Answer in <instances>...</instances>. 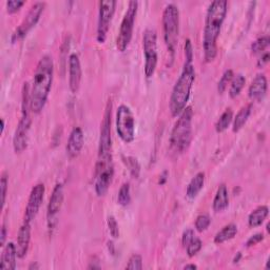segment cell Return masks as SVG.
<instances>
[{
  "mask_svg": "<svg viewBox=\"0 0 270 270\" xmlns=\"http://www.w3.org/2000/svg\"><path fill=\"white\" fill-rule=\"evenodd\" d=\"M117 202L121 206H128L131 202V192H130V184L129 183H124L118 191L117 196Z\"/></svg>",
  "mask_w": 270,
  "mask_h": 270,
  "instance_id": "83f0119b",
  "label": "cell"
},
{
  "mask_svg": "<svg viewBox=\"0 0 270 270\" xmlns=\"http://www.w3.org/2000/svg\"><path fill=\"white\" fill-rule=\"evenodd\" d=\"M229 205V194H228V189L225 184H221L219 186L217 193H215V197L213 200V210L215 212H222L224 211Z\"/></svg>",
  "mask_w": 270,
  "mask_h": 270,
  "instance_id": "44dd1931",
  "label": "cell"
},
{
  "mask_svg": "<svg viewBox=\"0 0 270 270\" xmlns=\"http://www.w3.org/2000/svg\"><path fill=\"white\" fill-rule=\"evenodd\" d=\"M268 213H269V209L267 206H265V205L258 206L256 209H254L250 213L249 218H248V224H249V226L252 227V228L261 226L267 219Z\"/></svg>",
  "mask_w": 270,
  "mask_h": 270,
  "instance_id": "603a6c76",
  "label": "cell"
},
{
  "mask_svg": "<svg viewBox=\"0 0 270 270\" xmlns=\"http://www.w3.org/2000/svg\"><path fill=\"white\" fill-rule=\"evenodd\" d=\"M230 89H229V95L231 99H235V97L241 93V91L244 89L246 79L242 74H237L236 76H233L231 82H230Z\"/></svg>",
  "mask_w": 270,
  "mask_h": 270,
  "instance_id": "4316f807",
  "label": "cell"
},
{
  "mask_svg": "<svg viewBox=\"0 0 270 270\" xmlns=\"http://www.w3.org/2000/svg\"><path fill=\"white\" fill-rule=\"evenodd\" d=\"M196 236L194 235V231L191 230V229H187L183 232V235H182V244L184 247H186L191 241L193 237Z\"/></svg>",
  "mask_w": 270,
  "mask_h": 270,
  "instance_id": "f35d334b",
  "label": "cell"
},
{
  "mask_svg": "<svg viewBox=\"0 0 270 270\" xmlns=\"http://www.w3.org/2000/svg\"><path fill=\"white\" fill-rule=\"evenodd\" d=\"M164 38L167 49L174 58L179 36V10L174 4H169L164 10L163 14Z\"/></svg>",
  "mask_w": 270,
  "mask_h": 270,
  "instance_id": "8992f818",
  "label": "cell"
},
{
  "mask_svg": "<svg viewBox=\"0 0 270 270\" xmlns=\"http://www.w3.org/2000/svg\"><path fill=\"white\" fill-rule=\"evenodd\" d=\"M263 240H264V234L263 233H256V234L250 236V239L246 242V247L255 246L258 243H261Z\"/></svg>",
  "mask_w": 270,
  "mask_h": 270,
  "instance_id": "74e56055",
  "label": "cell"
},
{
  "mask_svg": "<svg viewBox=\"0 0 270 270\" xmlns=\"http://www.w3.org/2000/svg\"><path fill=\"white\" fill-rule=\"evenodd\" d=\"M241 257H242V254H241V253H237V256H235V257H234L233 262H234V263H237V262L240 261V258H241Z\"/></svg>",
  "mask_w": 270,
  "mask_h": 270,
  "instance_id": "f6af8a7d",
  "label": "cell"
},
{
  "mask_svg": "<svg viewBox=\"0 0 270 270\" xmlns=\"http://www.w3.org/2000/svg\"><path fill=\"white\" fill-rule=\"evenodd\" d=\"M232 121H233V112L230 108H228V109H226L222 113V115L220 116L217 124H215V130H217L218 133L224 132L225 130L228 129V127L230 126Z\"/></svg>",
  "mask_w": 270,
  "mask_h": 270,
  "instance_id": "484cf974",
  "label": "cell"
},
{
  "mask_svg": "<svg viewBox=\"0 0 270 270\" xmlns=\"http://www.w3.org/2000/svg\"><path fill=\"white\" fill-rule=\"evenodd\" d=\"M25 5V2H20V0H10L7 2V11L8 13H15L17 11Z\"/></svg>",
  "mask_w": 270,
  "mask_h": 270,
  "instance_id": "d590c367",
  "label": "cell"
},
{
  "mask_svg": "<svg viewBox=\"0 0 270 270\" xmlns=\"http://www.w3.org/2000/svg\"><path fill=\"white\" fill-rule=\"evenodd\" d=\"M269 42H270V39H269V36L268 35H265V36H262L260 38H257L253 44L251 46V50L254 54H257V53H262L263 51H265L268 46H269Z\"/></svg>",
  "mask_w": 270,
  "mask_h": 270,
  "instance_id": "4dcf8cb0",
  "label": "cell"
},
{
  "mask_svg": "<svg viewBox=\"0 0 270 270\" xmlns=\"http://www.w3.org/2000/svg\"><path fill=\"white\" fill-rule=\"evenodd\" d=\"M193 60H185L181 76L176 81L170 97V111L173 116L179 115L187 107L192 85L196 80V70L193 67Z\"/></svg>",
  "mask_w": 270,
  "mask_h": 270,
  "instance_id": "3957f363",
  "label": "cell"
},
{
  "mask_svg": "<svg viewBox=\"0 0 270 270\" xmlns=\"http://www.w3.org/2000/svg\"><path fill=\"white\" fill-rule=\"evenodd\" d=\"M31 241V223L25 222L20 226L18 234H17V244L16 250L17 256L19 258H24L29 250Z\"/></svg>",
  "mask_w": 270,
  "mask_h": 270,
  "instance_id": "ac0fdd59",
  "label": "cell"
},
{
  "mask_svg": "<svg viewBox=\"0 0 270 270\" xmlns=\"http://www.w3.org/2000/svg\"><path fill=\"white\" fill-rule=\"evenodd\" d=\"M211 223V219L208 214H201L196 220V229L199 232L206 230Z\"/></svg>",
  "mask_w": 270,
  "mask_h": 270,
  "instance_id": "d6a6232c",
  "label": "cell"
},
{
  "mask_svg": "<svg viewBox=\"0 0 270 270\" xmlns=\"http://www.w3.org/2000/svg\"><path fill=\"white\" fill-rule=\"evenodd\" d=\"M127 269L132 270H142L143 269V257L139 254H133L126 266Z\"/></svg>",
  "mask_w": 270,
  "mask_h": 270,
  "instance_id": "836d02e7",
  "label": "cell"
},
{
  "mask_svg": "<svg viewBox=\"0 0 270 270\" xmlns=\"http://www.w3.org/2000/svg\"><path fill=\"white\" fill-rule=\"evenodd\" d=\"M185 60H193V48L190 39L185 41Z\"/></svg>",
  "mask_w": 270,
  "mask_h": 270,
  "instance_id": "ab89813d",
  "label": "cell"
},
{
  "mask_svg": "<svg viewBox=\"0 0 270 270\" xmlns=\"http://www.w3.org/2000/svg\"><path fill=\"white\" fill-rule=\"evenodd\" d=\"M267 89L268 81L266 76L264 74H258L251 82L248 94H249V97L252 101H261L266 95Z\"/></svg>",
  "mask_w": 270,
  "mask_h": 270,
  "instance_id": "d6986e66",
  "label": "cell"
},
{
  "mask_svg": "<svg viewBox=\"0 0 270 270\" xmlns=\"http://www.w3.org/2000/svg\"><path fill=\"white\" fill-rule=\"evenodd\" d=\"M198 267L196 266V265H193V264H191V265H186L185 267H184V269H197Z\"/></svg>",
  "mask_w": 270,
  "mask_h": 270,
  "instance_id": "ee69618b",
  "label": "cell"
},
{
  "mask_svg": "<svg viewBox=\"0 0 270 270\" xmlns=\"http://www.w3.org/2000/svg\"><path fill=\"white\" fill-rule=\"evenodd\" d=\"M168 175H169V173H168V171H164V173L160 175V179H159V183L161 184V185H163V184H165V183H166V181H167V178H168Z\"/></svg>",
  "mask_w": 270,
  "mask_h": 270,
  "instance_id": "7bdbcfd3",
  "label": "cell"
},
{
  "mask_svg": "<svg viewBox=\"0 0 270 270\" xmlns=\"http://www.w3.org/2000/svg\"><path fill=\"white\" fill-rule=\"evenodd\" d=\"M64 199V192H63V185L61 183L56 184L54 187L53 192L51 194V198L48 205V225L49 229H54L57 223V215L62 207Z\"/></svg>",
  "mask_w": 270,
  "mask_h": 270,
  "instance_id": "9a60e30c",
  "label": "cell"
},
{
  "mask_svg": "<svg viewBox=\"0 0 270 270\" xmlns=\"http://www.w3.org/2000/svg\"><path fill=\"white\" fill-rule=\"evenodd\" d=\"M193 110L187 106L179 114L170 137V147L174 153H183L190 146L192 139Z\"/></svg>",
  "mask_w": 270,
  "mask_h": 270,
  "instance_id": "277c9868",
  "label": "cell"
},
{
  "mask_svg": "<svg viewBox=\"0 0 270 270\" xmlns=\"http://www.w3.org/2000/svg\"><path fill=\"white\" fill-rule=\"evenodd\" d=\"M111 110L112 103L108 101L104 118L101 125V134L99 143V156L112 155V139H111Z\"/></svg>",
  "mask_w": 270,
  "mask_h": 270,
  "instance_id": "4fadbf2b",
  "label": "cell"
},
{
  "mask_svg": "<svg viewBox=\"0 0 270 270\" xmlns=\"http://www.w3.org/2000/svg\"><path fill=\"white\" fill-rule=\"evenodd\" d=\"M123 160L126 167L128 168L129 172H130V174L132 175V177L138 178L140 174V165L138 163L137 158L133 156H124Z\"/></svg>",
  "mask_w": 270,
  "mask_h": 270,
  "instance_id": "f1b7e54d",
  "label": "cell"
},
{
  "mask_svg": "<svg viewBox=\"0 0 270 270\" xmlns=\"http://www.w3.org/2000/svg\"><path fill=\"white\" fill-rule=\"evenodd\" d=\"M138 10V3L133 0L128 4V8L125 13V16L122 20L120 32L116 38V48L120 52H125L129 45H130L132 35H133V29L135 24V18L137 15Z\"/></svg>",
  "mask_w": 270,
  "mask_h": 270,
  "instance_id": "ba28073f",
  "label": "cell"
},
{
  "mask_svg": "<svg viewBox=\"0 0 270 270\" xmlns=\"http://www.w3.org/2000/svg\"><path fill=\"white\" fill-rule=\"evenodd\" d=\"M84 144V135L82 129L79 127H75L69 137L67 145V152L71 158H75L81 152Z\"/></svg>",
  "mask_w": 270,
  "mask_h": 270,
  "instance_id": "e0dca14e",
  "label": "cell"
},
{
  "mask_svg": "<svg viewBox=\"0 0 270 270\" xmlns=\"http://www.w3.org/2000/svg\"><path fill=\"white\" fill-rule=\"evenodd\" d=\"M6 237H7V227L6 224L4 223L2 226V232H0V245H2V247L5 246Z\"/></svg>",
  "mask_w": 270,
  "mask_h": 270,
  "instance_id": "b9f144b4",
  "label": "cell"
},
{
  "mask_svg": "<svg viewBox=\"0 0 270 270\" xmlns=\"http://www.w3.org/2000/svg\"><path fill=\"white\" fill-rule=\"evenodd\" d=\"M107 224H108V228H109L111 236L113 237V239H117V237L120 236V228H118V224L115 218L114 217L108 218Z\"/></svg>",
  "mask_w": 270,
  "mask_h": 270,
  "instance_id": "e575fe53",
  "label": "cell"
},
{
  "mask_svg": "<svg viewBox=\"0 0 270 270\" xmlns=\"http://www.w3.org/2000/svg\"><path fill=\"white\" fill-rule=\"evenodd\" d=\"M204 183H205V173L204 172H199V173H197L192 177V179L188 184L186 196L189 199L197 198L198 194L200 193V191L202 190L204 186Z\"/></svg>",
  "mask_w": 270,
  "mask_h": 270,
  "instance_id": "7402d4cb",
  "label": "cell"
},
{
  "mask_svg": "<svg viewBox=\"0 0 270 270\" xmlns=\"http://www.w3.org/2000/svg\"><path fill=\"white\" fill-rule=\"evenodd\" d=\"M236 233H237L236 225H234V224L226 225L221 231H219L217 234H215L214 243L221 245L227 241L232 240L233 237L236 235Z\"/></svg>",
  "mask_w": 270,
  "mask_h": 270,
  "instance_id": "d4e9b609",
  "label": "cell"
},
{
  "mask_svg": "<svg viewBox=\"0 0 270 270\" xmlns=\"http://www.w3.org/2000/svg\"><path fill=\"white\" fill-rule=\"evenodd\" d=\"M38 269V266L37 265H34V264H32L30 267H29V269Z\"/></svg>",
  "mask_w": 270,
  "mask_h": 270,
  "instance_id": "bcb514c9",
  "label": "cell"
},
{
  "mask_svg": "<svg viewBox=\"0 0 270 270\" xmlns=\"http://www.w3.org/2000/svg\"><path fill=\"white\" fill-rule=\"evenodd\" d=\"M45 192H46L45 185L41 183L36 184V185L32 188L25 211V220H24L25 222L32 223V221L36 218V215L42 204V201H44Z\"/></svg>",
  "mask_w": 270,
  "mask_h": 270,
  "instance_id": "5bb4252c",
  "label": "cell"
},
{
  "mask_svg": "<svg viewBox=\"0 0 270 270\" xmlns=\"http://www.w3.org/2000/svg\"><path fill=\"white\" fill-rule=\"evenodd\" d=\"M54 76V62L51 56L45 55L40 58L34 72L33 81L30 88L31 110L40 113L44 109L51 91Z\"/></svg>",
  "mask_w": 270,
  "mask_h": 270,
  "instance_id": "7a4b0ae2",
  "label": "cell"
},
{
  "mask_svg": "<svg viewBox=\"0 0 270 270\" xmlns=\"http://www.w3.org/2000/svg\"><path fill=\"white\" fill-rule=\"evenodd\" d=\"M227 11H228V3L226 0H214L207 10L203 38L204 57L206 62H210L217 57V41L221 33Z\"/></svg>",
  "mask_w": 270,
  "mask_h": 270,
  "instance_id": "6da1fadb",
  "label": "cell"
},
{
  "mask_svg": "<svg viewBox=\"0 0 270 270\" xmlns=\"http://www.w3.org/2000/svg\"><path fill=\"white\" fill-rule=\"evenodd\" d=\"M81 64L77 54H71L69 57V85L73 93H76L80 88L81 82Z\"/></svg>",
  "mask_w": 270,
  "mask_h": 270,
  "instance_id": "2e32d148",
  "label": "cell"
},
{
  "mask_svg": "<svg viewBox=\"0 0 270 270\" xmlns=\"http://www.w3.org/2000/svg\"><path fill=\"white\" fill-rule=\"evenodd\" d=\"M17 250L16 245L10 242L4 248L2 258H0V269L3 270H14L16 268Z\"/></svg>",
  "mask_w": 270,
  "mask_h": 270,
  "instance_id": "ffe728a7",
  "label": "cell"
},
{
  "mask_svg": "<svg viewBox=\"0 0 270 270\" xmlns=\"http://www.w3.org/2000/svg\"><path fill=\"white\" fill-rule=\"evenodd\" d=\"M114 175L113 157L99 156L95 167L94 176V189L99 197H104L109 189Z\"/></svg>",
  "mask_w": 270,
  "mask_h": 270,
  "instance_id": "52a82bcc",
  "label": "cell"
},
{
  "mask_svg": "<svg viewBox=\"0 0 270 270\" xmlns=\"http://www.w3.org/2000/svg\"><path fill=\"white\" fill-rule=\"evenodd\" d=\"M0 188H2V209L5 207L6 197H7V190H8V177L6 173H3L2 181H0Z\"/></svg>",
  "mask_w": 270,
  "mask_h": 270,
  "instance_id": "8d00e7d4",
  "label": "cell"
},
{
  "mask_svg": "<svg viewBox=\"0 0 270 270\" xmlns=\"http://www.w3.org/2000/svg\"><path fill=\"white\" fill-rule=\"evenodd\" d=\"M23 99H21V116L13 136V148L16 153H21L27 149L29 132L31 128V103H30V87L26 82L23 88Z\"/></svg>",
  "mask_w": 270,
  "mask_h": 270,
  "instance_id": "5b68a950",
  "label": "cell"
},
{
  "mask_svg": "<svg viewBox=\"0 0 270 270\" xmlns=\"http://www.w3.org/2000/svg\"><path fill=\"white\" fill-rule=\"evenodd\" d=\"M251 109H252V106L248 105V106L243 107L242 109L237 112V114L233 118V126H232L233 132H239L245 126V124L248 121V118H249L251 114Z\"/></svg>",
  "mask_w": 270,
  "mask_h": 270,
  "instance_id": "cb8c5ba5",
  "label": "cell"
},
{
  "mask_svg": "<svg viewBox=\"0 0 270 270\" xmlns=\"http://www.w3.org/2000/svg\"><path fill=\"white\" fill-rule=\"evenodd\" d=\"M45 7L46 4L41 2H38L32 6L24 20L21 21V24L16 28L14 33L12 34V37H11L12 42H16L20 39H23L29 32L36 26L38 20L40 19L41 14L44 13Z\"/></svg>",
  "mask_w": 270,
  "mask_h": 270,
  "instance_id": "8fae6325",
  "label": "cell"
},
{
  "mask_svg": "<svg viewBox=\"0 0 270 270\" xmlns=\"http://www.w3.org/2000/svg\"><path fill=\"white\" fill-rule=\"evenodd\" d=\"M233 76H234V75H233V71L232 70H226L224 72L223 76L221 77V79H220V81L218 83V91H219V93L223 94L226 91L227 87H228V84L231 82Z\"/></svg>",
  "mask_w": 270,
  "mask_h": 270,
  "instance_id": "f546056e",
  "label": "cell"
},
{
  "mask_svg": "<svg viewBox=\"0 0 270 270\" xmlns=\"http://www.w3.org/2000/svg\"><path fill=\"white\" fill-rule=\"evenodd\" d=\"M202 246H203L202 241L199 239V237L194 236L192 241L185 247L186 251H187V255L189 257H193L194 255H197L198 252L202 249Z\"/></svg>",
  "mask_w": 270,
  "mask_h": 270,
  "instance_id": "1f68e13d",
  "label": "cell"
},
{
  "mask_svg": "<svg viewBox=\"0 0 270 270\" xmlns=\"http://www.w3.org/2000/svg\"><path fill=\"white\" fill-rule=\"evenodd\" d=\"M116 132L123 142L130 144L135 138V118L130 108L121 105L116 111Z\"/></svg>",
  "mask_w": 270,
  "mask_h": 270,
  "instance_id": "9c48e42d",
  "label": "cell"
},
{
  "mask_svg": "<svg viewBox=\"0 0 270 270\" xmlns=\"http://www.w3.org/2000/svg\"><path fill=\"white\" fill-rule=\"evenodd\" d=\"M99 23H97L96 39L100 44H104L107 38L108 31H109L112 17L115 12L116 2L115 0H102L100 2Z\"/></svg>",
  "mask_w": 270,
  "mask_h": 270,
  "instance_id": "7c38bea8",
  "label": "cell"
},
{
  "mask_svg": "<svg viewBox=\"0 0 270 270\" xmlns=\"http://www.w3.org/2000/svg\"><path fill=\"white\" fill-rule=\"evenodd\" d=\"M268 61H269V53L266 52L265 54H263L262 57H261L260 59H258V61H257V66L260 67V68H263V67H265L266 64L268 63Z\"/></svg>",
  "mask_w": 270,
  "mask_h": 270,
  "instance_id": "60d3db41",
  "label": "cell"
},
{
  "mask_svg": "<svg viewBox=\"0 0 270 270\" xmlns=\"http://www.w3.org/2000/svg\"><path fill=\"white\" fill-rule=\"evenodd\" d=\"M143 47L145 54V75L151 78L154 75L157 67V34L155 30L147 29L144 32Z\"/></svg>",
  "mask_w": 270,
  "mask_h": 270,
  "instance_id": "30bf717a",
  "label": "cell"
}]
</instances>
